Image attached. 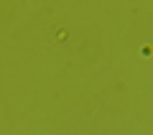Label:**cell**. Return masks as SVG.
<instances>
[]
</instances>
